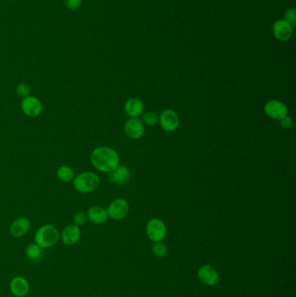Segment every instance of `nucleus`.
Instances as JSON below:
<instances>
[{
  "mask_svg": "<svg viewBox=\"0 0 296 297\" xmlns=\"http://www.w3.org/2000/svg\"><path fill=\"white\" fill-rule=\"evenodd\" d=\"M31 226V221L27 217H18L11 222L9 229L10 234L15 238H20L29 232Z\"/></svg>",
  "mask_w": 296,
  "mask_h": 297,
  "instance_id": "nucleus-13",
  "label": "nucleus"
},
{
  "mask_svg": "<svg viewBox=\"0 0 296 297\" xmlns=\"http://www.w3.org/2000/svg\"><path fill=\"white\" fill-rule=\"evenodd\" d=\"M43 249L36 243H30L25 248V256L31 262H38L44 256Z\"/></svg>",
  "mask_w": 296,
  "mask_h": 297,
  "instance_id": "nucleus-18",
  "label": "nucleus"
},
{
  "mask_svg": "<svg viewBox=\"0 0 296 297\" xmlns=\"http://www.w3.org/2000/svg\"><path fill=\"white\" fill-rule=\"evenodd\" d=\"M87 220H88L87 215H86V213H85V212H78L73 216V223L76 225L79 226V227L85 225V223Z\"/></svg>",
  "mask_w": 296,
  "mask_h": 297,
  "instance_id": "nucleus-24",
  "label": "nucleus"
},
{
  "mask_svg": "<svg viewBox=\"0 0 296 297\" xmlns=\"http://www.w3.org/2000/svg\"><path fill=\"white\" fill-rule=\"evenodd\" d=\"M86 215L89 221H91L92 223H95V224L104 223L109 217L107 209L102 208L101 206H92L89 208Z\"/></svg>",
  "mask_w": 296,
  "mask_h": 297,
  "instance_id": "nucleus-16",
  "label": "nucleus"
},
{
  "mask_svg": "<svg viewBox=\"0 0 296 297\" xmlns=\"http://www.w3.org/2000/svg\"><path fill=\"white\" fill-rule=\"evenodd\" d=\"M20 107L25 116L32 118L40 116L43 112V103L41 100L37 97L31 95L22 99Z\"/></svg>",
  "mask_w": 296,
  "mask_h": 297,
  "instance_id": "nucleus-5",
  "label": "nucleus"
},
{
  "mask_svg": "<svg viewBox=\"0 0 296 297\" xmlns=\"http://www.w3.org/2000/svg\"><path fill=\"white\" fill-rule=\"evenodd\" d=\"M100 185L99 175L92 171L79 173L73 179V186L76 192L81 194H89L95 192Z\"/></svg>",
  "mask_w": 296,
  "mask_h": 297,
  "instance_id": "nucleus-2",
  "label": "nucleus"
},
{
  "mask_svg": "<svg viewBox=\"0 0 296 297\" xmlns=\"http://www.w3.org/2000/svg\"><path fill=\"white\" fill-rule=\"evenodd\" d=\"M16 93H17V96L24 99L25 97L30 95L31 88H30V86H28L27 84L20 83V84L17 85V88H16Z\"/></svg>",
  "mask_w": 296,
  "mask_h": 297,
  "instance_id": "nucleus-22",
  "label": "nucleus"
},
{
  "mask_svg": "<svg viewBox=\"0 0 296 297\" xmlns=\"http://www.w3.org/2000/svg\"><path fill=\"white\" fill-rule=\"evenodd\" d=\"M124 132L131 139H138L143 137L144 133V126L141 120L132 117L128 120L124 125Z\"/></svg>",
  "mask_w": 296,
  "mask_h": 297,
  "instance_id": "nucleus-14",
  "label": "nucleus"
},
{
  "mask_svg": "<svg viewBox=\"0 0 296 297\" xmlns=\"http://www.w3.org/2000/svg\"><path fill=\"white\" fill-rule=\"evenodd\" d=\"M108 179L111 184L114 185H119V186L126 185L130 179V171L126 166L118 165L114 171L109 172Z\"/></svg>",
  "mask_w": 296,
  "mask_h": 297,
  "instance_id": "nucleus-15",
  "label": "nucleus"
},
{
  "mask_svg": "<svg viewBox=\"0 0 296 297\" xmlns=\"http://www.w3.org/2000/svg\"><path fill=\"white\" fill-rule=\"evenodd\" d=\"M129 206L128 201L123 198H117L109 205L107 208L108 216L113 220L120 221L125 218L129 213Z\"/></svg>",
  "mask_w": 296,
  "mask_h": 297,
  "instance_id": "nucleus-6",
  "label": "nucleus"
},
{
  "mask_svg": "<svg viewBox=\"0 0 296 297\" xmlns=\"http://www.w3.org/2000/svg\"><path fill=\"white\" fill-rule=\"evenodd\" d=\"M80 237L81 229L79 226L76 225L74 223L66 226L60 235L62 243L67 246H72L76 244L79 242Z\"/></svg>",
  "mask_w": 296,
  "mask_h": 297,
  "instance_id": "nucleus-12",
  "label": "nucleus"
},
{
  "mask_svg": "<svg viewBox=\"0 0 296 297\" xmlns=\"http://www.w3.org/2000/svg\"><path fill=\"white\" fill-rule=\"evenodd\" d=\"M65 6L71 10H76L81 5L82 0H64Z\"/></svg>",
  "mask_w": 296,
  "mask_h": 297,
  "instance_id": "nucleus-25",
  "label": "nucleus"
},
{
  "mask_svg": "<svg viewBox=\"0 0 296 297\" xmlns=\"http://www.w3.org/2000/svg\"><path fill=\"white\" fill-rule=\"evenodd\" d=\"M143 123L147 125L154 126L158 123L159 116H157V113L154 112V111H148L143 115Z\"/></svg>",
  "mask_w": 296,
  "mask_h": 297,
  "instance_id": "nucleus-21",
  "label": "nucleus"
},
{
  "mask_svg": "<svg viewBox=\"0 0 296 297\" xmlns=\"http://www.w3.org/2000/svg\"><path fill=\"white\" fill-rule=\"evenodd\" d=\"M284 20L290 23L292 26H296V10L295 8H289L284 14Z\"/></svg>",
  "mask_w": 296,
  "mask_h": 297,
  "instance_id": "nucleus-23",
  "label": "nucleus"
},
{
  "mask_svg": "<svg viewBox=\"0 0 296 297\" xmlns=\"http://www.w3.org/2000/svg\"><path fill=\"white\" fill-rule=\"evenodd\" d=\"M280 124L284 129L289 130V129H291L293 127V119L290 116H286L285 117H283V119L280 120Z\"/></svg>",
  "mask_w": 296,
  "mask_h": 297,
  "instance_id": "nucleus-26",
  "label": "nucleus"
},
{
  "mask_svg": "<svg viewBox=\"0 0 296 297\" xmlns=\"http://www.w3.org/2000/svg\"><path fill=\"white\" fill-rule=\"evenodd\" d=\"M60 239V233L57 227L51 224H45L36 231L34 243L41 247L42 249H49L55 246Z\"/></svg>",
  "mask_w": 296,
  "mask_h": 297,
  "instance_id": "nucleus-3",
  "label": "nucleus"
},
{
  "mask_svg": "<svg viewBox=\"0 0 296 297\" xmlns=\"http://www.w3.org/2000/svg\"><path fill=\"white\" fill-rule=\"evenodd\" d=\"M9 288L11 294L15 297H25L31 290L29 281L25 277L21 276L14 277L10 280Z\"/></svg>",
  "mask_w": 296,
  "mask_h": 297,
  "instance_id": "nucleus-10",
  "label": "nucleus"
},
{
  "mask_svg": "<svg viewBox=\"0 0 296 297\" xmlns=\"http://www.w3.org/2000/svg\"><path fill=\"white\" fill-rule=\"evenodd\" d=\"M198 279L201 281L202 284L208 287H214L217 285L220 277L217 270L214 267L208 264H205L199 268L197 271Z\"/></svg>",
  "mask_w": 296,
  "mask_h": 297,
  "instance_id": "nucleus-7",
  "label": "nucleus"
},
{
  "mask_svg": "<svg viewBox=\"0 0 296 297\" xmlns=\"http://www.w3.org/2000/svg\"><path fill=\"white\" fill-rule=\"evenodd\" d=\"M293 26L284 19H278L273 24L274 37L281 42L289 41L293 35Z\"/></svg>",
  "mask_w": 296,
  "mask_h": 297,
  "instance_id": "nucleus-9",
  "label": "nucleus"
},
{
  "mask_svg": "<svg viewBox=\"0 0 296 297\" xmlns=\"http://www.w3.org/2000/svg\"><path fill=\"white\" fill-rule=\"evenodd\" d=\"M119 156L112 148L101 146L96 148L91 154V163L96 170L109 173L119 165Z\"/></svg>",
  "mask_w": 296,
  "mask_h": 297,
  "instance_id": "nucleus-1",
  "label": "nucleus"
},
{
  "mask_svg": "<svg viewBox=\"0 0 296 297\" xmlns=\"http://www.w3.org/2000/svg\"><path fill=\"white\" fill-rule=\"evenodd\" d=\"M264 111L266 115L275 120L283 119V117L288 116V108L286 104L279 100H269L266 102L264 106Z\"/></svg>",
  "mask_w": 296,
  "mask_h": 297,
  "instance_id": "nucleus-8",
  "label": "nucleus"
},
{
  "mask_svg": "<svg viewBox=\"0 0 296 297\" xmlns=\"http://www.w3.org/2000/svg\"><path fill=\"white\" fill-rule=\"evenodd\" d=\"M125 113L129 116L136 117L140 116L143 111V103L137 99H130L125 102L124 105Z\"/></svg>",
  "mask_w": 296,
  "mask_h": 297,
  "instance_id": "nucleus-17",
  "label": "nucleus"
},
{
  "mask_svg": "<svg viewBox=\"0 0 296 297\" xmlns=\"http://www.w3.org/2000/svg\"><path fill=\"white\" fill-rule=\"evenodd\" d=\"M159 123L165 131H174L179 126V116L172 109H165L159 116Z\"/></svg>",
  "mask_w": 296,
  "mask_h": 297,
  "instance_id": "nucleus-11",
  "label": "nucleus"
},
{
  "mask_svg": "<svg viewBox=\"0 0 296 297\" xmlns=\"http://www.w3.org/2000/svg\"><path fill=\"white\" fill-rule=\"evenodd\" d=\"M57 178L63 183H70L75 178L74 170L71 166L64 164L57 170Z\"/></svg>",
  "mask_w": 296,
  "mask_h": 297,
  "instance_id": "nucleus-19",
  "label": "nucleus"
},
{
  "mask_svg": "<svg viewBox=\"0 0 296 297\" xmlns=\"http://www.w3.org/2000/svg\"><path fill=\"white\" fill-rule=\"evenodd\" d=\"M147 236L153 243L162 242L166 237L167 229L162 220L158 218L150 219L146 225Z\"/></svg>",
  "mask_w": 296,
  "mask_h": 297,
  "instance_id": "nucleus-4",
  "label": "nucleus"
},
{
  "mask_svg": "<svg viewBox=\"0 0 296 297\" xmlns=\"http://www.w3.org/2000/svg\"><path fill=\"white\" fill-rule=\"evenodd\" d=\"M167 251V246L162 242L153 243V244H152V252L157 257H160V258L164 257L166 256Z\"/></svg>",
  "mask_w": 296,
  "mask_h": 297,
  "instance_id": "nucleus-20",
  "label": "nucleus"
}]
</instances>
